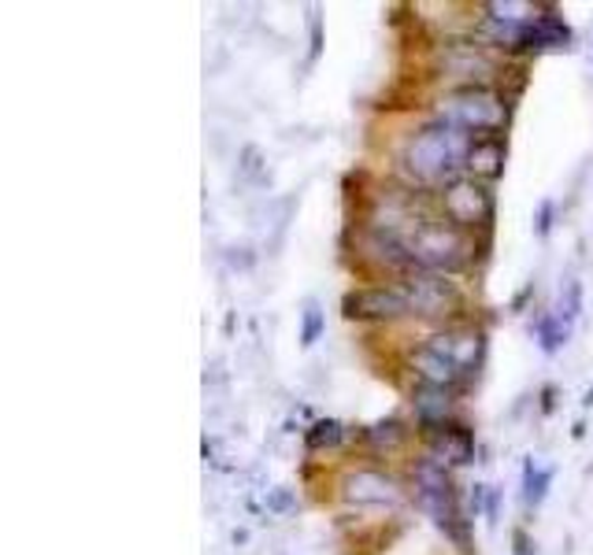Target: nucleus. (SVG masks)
Segmentation results:
<instances>
[{
    "label": "nucleus",
    "instance_id": "11",
    "mask_svg": "<svg viewBox=\"0 0 593 555\" xmlns=\"http://www.w3.org/2000/svg\"><path fill=\"white\" fill-rule=\"evenodd\" d=\"M504 163H509V144L501 141V133H486V138H475L468 155V174L475 182H497L504 174Z\"/></svg>",
    "mask_w": 593,
    "mask_h": 555
},
{
    "label": "nucleus",
    "instance_id": "16",
    "mask_svg": "<svg viewBox=\"0 0 593 555\" xmlns=\"http://www.w3.org/2000/svg\"><path fill=\"white\" fill-rule=\"evenodd\" d=\"M368 441L371 448L379 452H398L404 441H409V426H404L401 418H379L375 426L368 430Z\"/></svg>",
    "mask_w": 593,
    "mask_h": 555
},
{
    "label": "nucleus",
    "instance_id": "5",
    "mask_svg": "<svg viewBox=\"0 0 593 555\" xmlns=\"http://www.w3.org/2000/svg\"><path fill=\"white\" fill-rule=\"evenodd\" d=\"M342 311L349 319H364V322H398L404 315H415L412 300L401 285L353 289V293H345Z\"/></svg>",
    "mask_w": 593,
    "mask_h": 555
},
{
    "label": "nucleus",
    "instance_id": "17",
    "mask_svg": "<svg viewBox=\"0 0 593 555\" xmlns=\"http://www.w3.org/2000/svg\"><path fill=\"white\" fill-rule=\"evenodd\" d=\"M534 333H537V344H542V352H560L567 344V337H571V326L567 322H560L553 311H549V315H542L537 319V326H534Z\"/></svg>",
    "mask_w": 593,
    "mask_h": 555
},
{
    "label": "nucleus",
    "instance_id": "22",
    "mask_svg": "<svg viewBox=\"0 0 593 555\" xmlns=\"http://www.w3.org/2000/svg\"><path fill=\"white\" fill-rule=\"evenodd\" d=\"M553 211H556L553 200H542V204H537V215H534V233H537V238H549V230H553Z\"/></svg>",
    "mask_w": 593,
    "mask_h": 555
},
{
    "label": "nucleus",
    "instance_id": "13",
    "mask_svg": "<svg viewBox=\"0 0 593 555\" xmlns=\"http://www.w3.org/2000/svg\"><path fill=\"white\" fill-rule=\"evenodd\" d=\"M412 371L423 377V385H442V389H453L460 377L468 374L464 366H456L449 355L434 352L431 344H423V349L412 352Z\"/></svg>",
    "mask_w": 593,
    "mask_h": 555
},
{
    "label": "nucleus",
    "instance_id": "9",
    "mask_svg": "<svg viewBox=\"0 0 593 555\" xmlns=\"http://www.w3.org/2000/svg\"><path fill=\"white\" fill-rule=\"evenodd\" d=\"M434 352L449 355L456 366H464V371H471V366L482 363V355H486V333L475 330V326H456V330H445V333H434L431 341Z\"/></svg>",
    "mask_w": 593,
    "mask_h": 555
},
{
    "label": "nucleus",
    "instance_id": "14",
    "mask_svg": "<svg viewBox=\"0 0 593 555\" xmlns=\"http://www.w3.org/2000/svg\"><path fill=\"white\" fill-rule=\"evenodd\" d=\"M412 407H415V415L423 418V426H438V422H445L449 411H453V393L442 385H420L412 393Z\"/></svg>",
    "mask_w": 593,
    "mask_h": 555
},
{
    "label": "nucleus",
    "instance_id": "8",
    "mask_svg": "<svg viewBox=\"0 0 593 555\" xmlns=\"http://www.w3.org/2000/svg\"><path fill=\"white\" fill-rule=\"evenodd\" d=\"M438 71L445 78H460V82H468V85H482L486 78H493L497 63H493L479 44L453 41V44H445L442 56H438Z\"/></svg>",
    "mask_w": 593,
    "mask_h": 555
},
{
    "label": "nucleus",
    "instance_id": "20",
    "mask_svg": "<svg viewBox=\"0 0 593 555\" xmlns=\"http://www.w3.org/2000/svg\"><path fill=\"white\" fill-rule=\"evenodd\" d=\"M553 315L560 322H567V326H575V319L582 315V282H564V289H560V296H556V307H553Z\"/></svg>",
    "mask_w": 593,
    "mask_h": 555
},
{
    "label": "nucleus",
    "instance_id": "23",
    "mask_svg": "<svg viewBox=\"0 0 593 555\" xmlns=\"http://www.w3.org/2000/svg\"><path fill=\"white\" fill-rule=\"evenodd\" d=\"M296 504H293V493L290 488H274V493H268V511H293Z\"/></svg>",
    "mask_w": 593,
    "mask_h": 555
},
{
    "label": "nucleus",
    "instance_id": "4",
    "mask_svg": "<svg viewBox=\"0 0 593 555\" xmlns=\"http://www.w3.org/2000/svg\"><path fill=\"white\" fill-rule=\"evenodd\" d=\"M442 211H445V219L460 230L486 226L493 219V193L486 189V182L460 178V182L442 189Z\"/></svg>",
    "mask_w": 593,
    "mask_h": 555
},
{
    "label": "nucleus",
    "instance_id": "7",
    "mask_svg": "<svg viewBox=\"0 0 593 555\" xmlns=\"http://www.w3.org/2000/svg\"><path fill=\"white\" fill-rule=\"evenodd\" d=\"M404 293H409L412 307L423 311V315H445V307H453L460 293L456 285L449 282V274H434V271H412L404 278Z\"/></svg>",
    "mask_w": 593,
    "mask_h": 555
},
{
    "label": "nucleus",
    "instance_id": "6",
    "mask_svg": "<svg viewBox=\"0 0 593 555\" xmlns=\"http://www.w3.org/2000/svg\"><path fill=\"white\" fill-rule=\"evenodd\" d=\"M342 496L356 507H364V504L401 507L404 504V488L382 471H349L342 482Z\"/></svg>",
    "mask_w": 593,
    "mask_h": 555
},
{
    "label": "nucleus",
    "instance_id": "15",
    "mask_svg": "<svg viewBox=\"0 0 593 555\" xmlns=\"http://www.w3.org/2000/svg\"><path fill=\"white\" fill-rule=\"evenodd\" d=\"M553 485V466H537L534 460L523 463V504L526 507H542Z\"/></svg>",
    "mask_w": 593,
    "mask_h": 555
},
{
    "label": "nucleus",
    "instance_id": "24",
    "mask_svg": "<svg viewBox=\"0 0 593 555\" xmlns=\"http://www.w3.org/2000/svg\"><path fill=\"white\" fill-rule=\"evenodd\" d=\"M482 500H486V485H471V496H468V511H471V518H479L482 515Z\"/></svg>",
    "mask_w": 593,
    "mask_h": 555
},
{
    "label": "nucleus",
    "instance_id": "18",
    "mask_svg": "<svg viewBox=\"0 0 593 555\" xmlns=\"http://www.w3.org/2000/svg\"><path fill=\"white\" fill-rule=\"evenodd\" d=\"M342 437H345L342 422H338V418H320V422H312L309 433H304V444H309L312 452H323V448H338Z\"/></svg>",
    "mask_w": 593,
    "mask_h": 555
},
{
    "label": "nucleus",
    "instance_id": "10",
    "mask_svg": "<svg viewBox=\"0 0 593 555\" xmlns=\"http://www.w3.org/2000/svg\"><path fill=\"white\" fill-rule=\"evenodd\" d=\"M431 430H434L431 433V460H438L442 466L475 460V437H471L468 426H460V422H438Z\"/></svg>",
    "mask_w": 593,
    "mask_h": 555
},
{
    "label": "nucleus",
    "instance_id": "2",
    "mask_svg": "<svg viewBox=\"0 0 593 555\" xmlns=\"http://www.w3.org/2000/svg\"><path fill=\"white\" fill-rule=\"evenodd\" d=\"M404 252L412 255V263L420 271H434V274H456L471 263V244L468 230L453 226L449 219H426V215H412L404 226L393 233Z\"/></svg>",
    "mask_w": 593,
    "mask_h": 555
},
{
    "label": "nucleus",
    "instance_id": "21",
    "mask_svg": "<svg viewBox=\"0 0 593 555\" xmlns=\"http://www.w3.org/2000/svg\"><path fill=\"white\" fill-rule=\"evenodd\" d=\"M482 11H486V19H509V22H520V19H526V11H531V4H523V0H504V4H486Z\"/></svg>",
    "mask_w": 593,
    "mask_h": 555
},
{
    "label": "nucleus",
    "instance_id": "25",
    "mask_svg": "<svg viewBox=\"0 0 593 555\" xmlns=\"http://www.w3.org/2000/svg\"><path fill=\"white\" fill-rule=\"evenodd\" d=\"M309 30H312V60L320 56V49H323V30H320V16L312 11V19H309Z\"/></svg>",
    "mask_w": 593,
    "mask_h": 555
},
{
    "label": "nucleus",
    "instance_id": "3",
    "mask_svg": "<svg viewBox=\"0 0 593 555\" xmlns=\"http://www.w3.org/2000/svg\"><path fill=\"white\" fill-rule=\"evenodd\" d=\"M438 119L453 122L468 133H497L509 122V100L490 85H460L438 100Z\"/></svg>",
    "mask_w": 593,
    "mask_h": 555
},
{
    "label": "nucleus",
    "instance_id": "19",
    "mask_svg": "<svg viewBox=\"0 0 593 555\" xmlns=\"http://www.w3.org/2000/svg\"><path fill=\"white\" fill-rule=\"evenodd\" d=\"M323 330H326V315H323L320 300H304V311H301V349H312V344L323 337Z\"/></svg>",
    "mask_w": 593,
    "mask_h": 555
},
{
    "label": "nucleus",
    "instance_id": "12",
    "mask_svg": "<svg viewBox=\"0 0 593 555\" xmlns=\"http://www.w3.org/2000/svg\"><path fill=\"white\" fill-rule=\"evenodd\" d=\"M520 49H526V52L571 49V27L564 22V16H556V11H549V16L526 19V30H523Z\"/></svg>",
    "mask_w": 593,
    "mask_h": 555
},
{
    "label": "nucleus",
    "instance_id": "26",
    "mask_svg": "<svg viewBox=\"0 0 593 555\" xmlns=\"http://www.w3.org/2000/svg\"><path fill=\"white\" fill-rule=\"evenodd\" d=\"M582 407H593V389H590L586 396H582Z\"/></svg>",
    "mask_w": 593,
    "mask_h": 555
},
{
    "label": "nucleus",
    "instance_id": "1",
    "mask_svg": "<svg viewBox=\"0 0 593 555\" xmlns=\"http://www.w3.org/2000/svg\"><path fill=\"white\" fill-rule=\"evenodd\" d=\"M471 144H475V133L460 130L445 119H434L404 141L401 167L412 182L445 189V185H453L468 174Z\"/></svg>",
    "mask_w": 593,
    "mask_h": 555
}]
</instances>
